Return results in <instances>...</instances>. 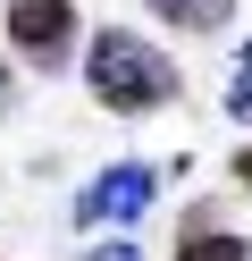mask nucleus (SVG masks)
Returning <instances> with one entry per match:
<instances>
[{"mask_svg":"<svg viewBox=\"0 0 252 261\" xmlns=\"http://www.w3.org/2000/svg\"><path fill=\"white\" fill-rule=\"evenodd\" d=\"M84 51V85H93L101 110H118V118H151V110L177 101V59L160 51L151 34H126V25H101L93 42H76Z\"/></svg>","mask_w":252,"mask_h":261,"instance_id":"f257e3e1","label":"nucleus"},{"mask_svg":"<svg viewBox=\"0 0 252 261\" xmlns=\"http://www.w3.org/2000/svg\"><path fill=\"white\" fill-rule=\"evenodd\" d=\"M76 42H84V9L76 0H9V51L25 59V68L59 76L67 59H76Z\"/></svg>","mask_w":252,"mask_h":261,"instance_id":"f03ea898","label":"nucleus"},{"mask_svg":"<svg viewBox=\"0 0 252 261\" xmlns=\"http://www.w3.org/2000/svg\"><path fill=\"white\" fill-rule=\"evenodd\" d=\"M151 194H160V169L151 160H109L101 177H84V194H76L67 219L76 227H134L151 211Z\"/></svg>","mask_w":252,"mask_h":261,"instance_id":"7ed1b4c3","label":"nucleus"},{"mask_svg":"<svg viewBox=\"0 0 252 261\" xmlns=\"http://www.w3.org/2000/svg\"><path fill=\"white\" fill-rule=\"evenodd\" d=\"M177 261H252V244L235 236V227H218L210 202H193V219H185V236H177Z\"/></svg>","mask_w":252,"mask_h":261,"instance_id":"20e7f679","label":"nucleus"},{"mask_svg":"<svg viewBox=\"0 0 252 261\" xmlns=\"http://www.w3.org/2000/svg\"><path fill=\"white\" fill-rule=\"evenodd\" d=\"M160 25H177V34H218V25L235 17V0H143Z\"/></svg>","mask_w":252,"mask_h":261,"instance_id":"39448f33","label":"nucleus"},{"mask_svg":"<svg viewBox=\"0 0 252 261\" xmlns=\"http://www.w3.org/2000/svg\"><path fill=\"white\" fill-rule=\"evenodd\" d=\"M227 110H235V118L252 126V42H244V76H235V85H227Z\"/></svg>","mask_w":252,"mask_h":261,"instance_id":"423d86ee","label":"nucleus"},{"mask_svg":"<svg viewBox=\"0 0 252 261\" xmlns=\"http://www.w3.org/2000/svg\"><path fill=\"white\" fill-rule=\"evenodd\" d=\"M84 261H143V253H134V244L118 236V244H93V253H84Z\"/></svg>","mask_w":252,"mask_h":261,"instance_id":"0eeeda50","label":"nucleus"},{"mask_svg":"<svg viewBox=\"0 0 252 261\" xmlns=\"http://www.w3.org/2000/svg\"><path fill=\"white\" fill-rule=\"evenodd\" d=\"M17 110V76H9V59H0V118Z\"/></svg>","mask_w":252,"mask_h":261,"instance_id":"6e6552de","label":"nucleus"},{"mask_svg":"<svg viewBox=\"0 0 252 261\" xmlns=\"http://www.w3.org/2000/svg\"><path fill=\"white\" fill-rule=\"evenodd\" d=\"M235 186H252V143H235Z\"/></svg>","mask_w":252,"mask_h":261,"instance_id":"1a4fd4ad","label":"nucleus"}]
</instances>
